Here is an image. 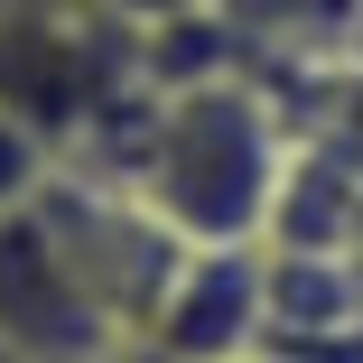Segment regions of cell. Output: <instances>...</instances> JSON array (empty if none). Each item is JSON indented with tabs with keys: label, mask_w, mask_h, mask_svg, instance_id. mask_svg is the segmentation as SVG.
<instances>
[{
	"label": "cell",
	"mask_w": 363,
	"mask_h": 363,
	"mask_svg": "<svg viewBox=\"0 0 363 363\" xmlns=\"http://www.w3.org/2000/svg\"><path fill=\"white\" fill-rule=\"evenodd\" d=\"M289 112L261 75H242V56H196V65H159V103L150 130L130 150V196L196 252H233V242H270V214L289 186Z\"/></svg>",
	"instance_id": "1"
},
{
	"label": "cell",
	"mask_w": 363,
	"mask_h": 363,
	"mask_svg": "<svg viewBox=\"0 0 363 363\" xmlns=\"http://www.w3.org/2000/svg\"><path fill=\"white\" fill-rule=\"evenodd\" d=\"M0 345L19 363H140L130 326L103 308L75 242L56 233L47 196L0 214Z\"/></svg>",
	"instance_id": "2"
},
{
	"label": "cell",
	"mask_w": 363,
	"mask_h": 363,
	"mask_svg": "<svg viewBox=\"0 0 363 363\" xmlns=\"http://www.w3.org/2000/svg\"><path fill=\"white\" fill-rule=\"evenodd\" d=\"M261 345H270V252L233 242V252H186L140 354L150 363H233Z\"/></svg>",
	"instance_id": "3"
},
{
	"label": "cell",
	"mask_w": 363,
	"mask_h": 363,
	"mask_svg": "<svg viewBox=\"0 0 363 363\" xmlns=\"http://www.w3.org/2000/svg\"><path fill=\"white\" fill-rule=\"evenodd\" d=\"M205 19L224 28L233 56H289V65L363 56V0H214Z\"/></svg>",
	"instance_id": "4"
},
{
	"label": "cell",
	"mask_w": 363,
	"mask_h": 363,
	"mask_svg": "<svg viewBox=\"0 0 363 363\" xmlns=\"http://www.w3.org/2000/svg\"><path fill=\"white\" fill-rule=\"evenodd\" d=\"M47 177H56V159H47V140H38V130H19L10 112H0V214H19V205H38V196H47Z\"/></svg>",
	"instance_id": "5"
},
{
	"label": "cell",
	"mask_w": 363,
	"mask_h": 363,
	"mask_svg": "<svg viewBox=\"0 0 363 363\" xmlns=\"http://www.w3.org/2000/svg\"><path fill=\"white\" fill-rule=\"evenodd\" d=\"M94 10H112L121 28H140V38H159V28H186V19H205L214 0H94Z\"/></svg>",
	"instance_id": "6"
},
{
	"label": "cell",
	"mask_w": 363,
	"mask_h": 363,
	"mask_svg": "<svg viewBox=\"0 0 363 363\" xmlns=\"http://www.w3.org/2000/svg\"><path fill=\"white\" fill-rule=\"evenodd\" d=\"M233 363H289V354H270V345H261V354H233Z\"/></svg>",
	"instance_id": "7"
},
{
	"label": "cell",
	"mask_w": 363,
	"mask_h": 363,
	"mask_svg": "<svg viewBox=\"0 0 363 363\" xmlns=\"http://www.w3.org/2000/svg\"><path fill=\"white\" fill-rule=\"evenodd\" d=\"M0 363H19V354H10V345H0Z\"/></svg>",
	"instance_id": "8"
},
{
	"label": "cell",
	"mask_w": 363,
	"mask_h": 363,
	"mask_svg": "<svg viewBox=\"0 0 363 363\" xmlns=\"http://www.w3.org/2000/svg\"><path fill=\"white\" fill-rule=\"evenodd\" d=\"M140 363H150V354H140Z\"/></svg>",
	"instance_id": "9"
}]
</instances>
